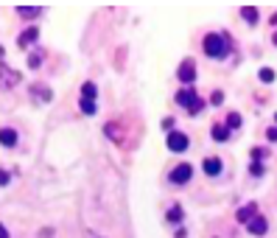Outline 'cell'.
I'll return each mask as SVG.
<instances>
[{
	"instance_id": "obj_1",
	"label": "cell",
	"mask_w": 277,
	"mask_h": 238,
	"mask_svg": "<svg viewBox=\"0 0 277 238\" xmlns=\"http://www.w3.org/2000/svg\"><path fill=\"white\" fill-rule=\"evenodd\" d=\"M204 53H207L210 59H224L229 53V39L224 37V34H207V37H204Z\"/></svg>"
},
{
	"instance_id": "obj_2",
	"label": "cell",
	"mask_w": 277,
	"mask_h": 238,
	"mask_svg": "<svg viewBox=\"0 0 277 238\" xmlns=\"http://www.w3.org/2000/svg\"><path fill=\"white\" fill-rule=\"evenodd\" d=\"M176 104L185 106V110L191 112V115H199V112L204 110V101L199 98V93H196V90H191V87H185V90L176 93Z\"/></svg>"
},
{
	"instance_id": "obj_3",
	"label": "cell",
	"mask_w": 277,
	"mask_h": 238,
	"mask_svg": "<svg viewBox=\"0 0 277 238\" xmlns=\"http://www.w3.org/2000/svg\"><path fill=\"white\" fill-rule=\"evenodd\" d=\"M191 177H193V168H191L188 163H182V165H176V168L171 171V177H168V180L174 182V185H185V182L191 180Z\"/></svg>"
},
{
	"instance_id": "obj_4",
	"label": "cell",
	"mask_w": 277,
	"mask_h": 238,
	"mask_svg": "<svg viewBox=\"0 0 277 238\" xmlns=\"http://www.w3.org/2000/svg\"><path fill=\"white\" fill-rule=\"evenodd\" d=\"M166 143H168L171 152H185V148H188V138L182 132H171L166 138Z\"/></svg>"
},
{
	"instance_id": "obj_5",
	"label": "cell",
	"mask_w": 277,
	"mask_h": 238,
	"mask_svg": "<svg viewBox=\"0 0 277 238\" xmlns=\"http://www.w3.org/2000/svg\"><path fill=\"white\" fill-rule=\"evenodd\" d=\"M235 216H238V222H241V224H249L252 219L258 216V205H255V202H249V205L238 207V213H235Z\"/></svg>"
},
{
	"instance_id": "obj_6",
	"label": "cell",
	"mask_w": 277,
	"mask_h": 238,
	"mask_svg": "<svg viewBox=\"0 0 277 238\" xmlns=\"http://www.w3.org/2000/svg\"><path fill=\"white\" fill-rule=\"evenodd\" d=\"M37 39H39V28L31 26V28H26V31L17 37V45H20V48H28L31 42H37Z\"/></svg>"
},
{
	"instance_id": "obj_7",
	"label": "cell",
	"mask_w": 277,
	"mask_h": 238,
	"mask_svg": "<svg viewBox=\"0 0 277 238\" xmlns=\"http://www.w3.org/2000/svg\"><path fill=\"white\" fill-rule=\"evenodd\" d=\"M179 81L182 84H191V81H196V68H193V62H182V68H179Z\"/></svg>"
},
{
	"instance_id": "obj_8",
	"label": "cell",
	"mask_w": 277,
	"mask_h": 238,
	"mask_svg": "<svg viewBox=\"0 0 277 238\" xmlns=\"http://www.w3.org/2000/svg\"><path fill=\"white\" fill-rule=\"evenodd\" d=\"M246 230H249L252 235H263V233H266V230H269V222H266V219H263V216H255V219H252L249 224H246Z\"/></svg>"
},
{
	"instance_id": "obj_9",
	"label": "cell",
	"mask_w": 277,
	"mask_h": 238,
	"mask_svg": "<svg viewBox=\"0 0 277 238\" xmlns=\"http://www.w3.org/2000/svg\"><path fill=\"white\" fill-rule=\"evenodd\" d=\"M202 168H204V174H207V177H219V174H221V160L207 157V160H204V165H202Z\"/></svg>"
},
{
	"instance_id": "obj_10",
	"label": "cell",
	"mask_w": 277,
	"mask_h": 238,
	"mask_svg": "<svg viewBox=\"0 0 277 238\" xmlns=\"http://www.w3.org/2000/svg\"><path fill=\"white\" fill-rule=\"evenodd\" d=\"M241 17H244V20L249 23V26H255V23L261 20V14H258V9H252V6H244V9H241Z\"/></svg>"
},
{
	"instance_id": "obj_11",
	"label": "cell",
	"mask_w": 277,
	"mask_h": 238,
	"mask_svg": "<svg viewBox=\"0 0 277 238\" xmlns=\"http://www.w3.org/2000/svg\"><path fill=\"white\" fill-rule=\"evenodd\" d=\"M96 93H98V87L93 84V81H84V84H81V98L84 101H96Z\"/></svg>"
},
{
	"instance_id": "obj_12",
	"label": "cell",
	"mask_w": 277,
	"mask_h": 238,
	"mask_svg": "<svg viewBox=\"0 0 277 238\" xmlns=\"http://www.w3.org/2000/svg\"><path fill=\"white\" fill-rule=\"evenodd\" d=\"M213 140H219V143L229 140V126H227V123H224V126H221V123H216V126H213Z\"/></svg>"
},
{
	"instance_id": "obj_13",
	"label": "cell",
	"mask_w": 277,
	"mask_h": 238,
	"mask_svg": "<svg viewBox=\"0 0 277 238\" xmlns=\"http://www.w3.org/2000/svg\"><path fill=\"white\" fill-rule=\"evenodd\" d=\"M0 140H3V146H17V132H14V129H3V138H0Z\"/></svg>"
},
{
	"instance_id": "obj_14",
	"label": "cell",
	"mask_w": 277,
	"mask_h": 238,
	"mask_svg": "<svg viewBox=\"0 0 277 238\" xmlns=\"http://www.w3.org/2000/svg\"><path fill=\"white\" fill-rule=\"evenodd\" d=\"M17 14L26 17V20H34V17H39V9H28V6H17Z\"/></svg>"
},
{
	"instance_id": "obj_15",
	"label": "cell",
	"mask_w": 277,
	"mask_h": 238,
	"mask_svg": "<svg viewBox=\"0 0 277 238\" xmlns=\"http://www.w3.org/2000/svg\"><path fill=\"white\" fill-rule=\"evenodd\" d=\"M168 222H171V224H174V222H182V207H179V205H174V207L168 210Z\"/></svg>"
},
{
	"instance_id": "obj_16",
	"label": "cell",
	"mask_w": 277,
	"mask_h": 238,
	"mask_svg": "<svg viewBox=\"0 0 277 238\" xmlns=\"http://www.w3.org/2000/svg\"><path fill=\"white\" fill-rule=\"evenodd\" d=\"M31 90H34V98H39V95H42V101H51V93H48V87H39V84H34Z\"/></svg>"
},
{
	"instance_id": "obj_17",
	"label": "cell",
	"mask_w": 277,
	"mask_h": 238,
	"mask_svg": "<svg viewBox=\"0 0 277 238\" xmlns=\"http://www.w3.org/2000/svg\"><path fill=\"white\" fill-rule=\"evenodd\" d=\"M227 126L229 129H238L241 126V115H238V112H229V115H227Z\"/></svg>"
},
{
	"instance_id": "obj_18",
	"label": "cell",
	"mask_w": 277,
	"mask_h": 238,
	"mask_svg": "<svg viewBox=\"0 0 277 238\" xmlns=\"http://www.w3.org/2000/svg\"><path fill=\"white\" fill-rule=\"evenodd\" d=\"M81 112H84V115H96V101H84V98H81Z\"/></svg>"
},
{
	"instance_id": "obj_19",
	"label": "cell",
	"mask_w": 277,
	"mask_h": 238,
	"mask_svg": "<svg viewBox=\"0 0 277 238\" xmlns=\"http://www.w3.org/2000/svg\"><path fill=\"white\" fill-rule=\"evenodd\" d=\"M39 64H42V53H31V56H28V68H34V70H37L39 68Z\"/></svg>"
},
{
	"instance_id": "obj_20",
	"label": "cell",
	"mask_w": 277,
	"mask_h": 238,
	"mask_svg": "<svg viewBox=\"0 0 277 238\" xmlns=\"http://www.w3.org/2000/svg\"><path fill=\"white\" fill-rule=\"evenodd\" d=\"M258 79H261V81H266V84H269V81H274V73H272L269 68H263L261 73H258Z\"/></svg>"
},
{
	"instance_id": "obj_21",
	"label": "cell",
	"mask_w": 277,
	"mask_h": 238,
	"mask_svg": "<svg viewBox=\"0 0 277 238\" xmlns=\"http://www.w3.org/2000/svg\"><path fill=\"white\" fill-rule=\"evenodd\" d=\"M263 157H266V152H263V148H252V163H261Z\"/></svg>"
},
{
	"instance_id": "obj_22",
	"label": "cell",
	"mask_w": 277,
	"mask_h": 238,
	"mask_svg": "<svg viewBox=\"0 0 277 238\" xmlns=\"http://www.w3.org/2000/svg\"><path fill=\"white\" fill-rule=\"evenodd\" d=\"M249 171H252V177H261V174H263V165H261V163H252Z\"/></svg>"
},
{
	"instance_id": "obj_23",
	"label": "cell",
	"mask_w": 277,
	"mask_h": 238,
	"mask_svg": "<svg viewBox=\"0 0 277 238\" xmlns=\"http://www.w3.org/2000/svg\"><path fill=\"white\" fill-rule=\"evenodd\" d=\"M266 138L272 140V143H277V126H269L266 129Z\"/></svg>"
},
{
	"instance_id": "obj_24",
	"label": "cell",
	"mask_w": 277,
	"mask_h": 238,
	"mask_svg": "<svg viewBox=\"0 0 277 238\" xmlns=\"http://www.w3.org/2000/svg\"><path fill=\"white\" fill-rule=\"evenodd\" d=\"M221 101H224V93H221V90H216V93H213V104H216V106H219V104H221Z\"/></svg>"
},
{
	"instance_id": "obj_25",
	"label": "cell",
	"mask_w": 277,
	"mask_h": 238,
	"mask_svg": "<svg viewBox=\"0 0 277 238\" xmlns=\"http://www.w3.org/2000/svg\"><path fill=\"white\" fill-rule=\"evenodd\" d=\"M272 42H274V45H277V31H274V37H272Z\"/></svg>"
},
{
	"instance_id": "obj_26",
	"label": "cell",
	"mask_w": 277,
	"mask_h": 238,
	"mask_svg": "<svg viewBox=\"0 0 277 238\" xmlns=\"http://www.w3.org/2000/svg\"><path fill=\"white\" fill-rule=\"evenodd\" d=\"M274 121H277V115H274Z\"/></svg>"
}]
</instances>
